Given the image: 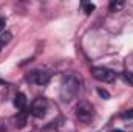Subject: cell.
Wrapping results in <instances>:
<instances>
[{"label": "cell", "mask_w": 133, "mask_h": 132, "mask_svg": "<svg viewBox=\"0 0 133 132\" xmlns=\"http://www.w3.org/2000/svg\"><path fill=\"white\" fill-rule=\"evenodd\" d=\"M110 132H124V131H121V129H115V131H110Z\"/></svg>", "instance_id": "9a60e30c"}, {"label": "cell", "mask_w": 133, "mask_h": 132, "mask_svg": "<svg viewBox=\"0 0 133 132\" xmlns=\"http://www.w3.org/2000/svg\"><path fill=\"white\" fill-rule=\"evenodd\" d=\"M26 81L31 84H37V86H46L50 82V75L42 70H34L31 73H28Z\"/></svg>", "instance_id": "5b68a950"}, {"label": "cell", "mask_w": 133, "mask_h": 132, "mask_svg": "<svg viewBox=\"0 0 133 132\" xmlns=\"http://www.w3.org/2000/svg\"><path fill=\"white\" fill-rule=\"evenodd\" d=\"M76 117L82 123H90L95 118V107H93V104L90 101H87V99L79 101L77 106H76Z\"/></svg>", "instance_id": "7a4b0ae2"}, {"label": "cell", "mask_w": 133, "mask_h": 132, "mask_svg": "<svg viewBox=\"0 0 133 132\" xmlns=\"http://www.w3.org/2000/svg\"><path fill=\"white\" fill-rule=\"evenodd\" d=\"M91 75L101 82H113L116 73L107 67H91Z\"/></svg>", "instance_id": "3957f363"}, {"label": "cell", "mask_w": 133, "mask_h": 132, "mask_svg": "<svg viewBox=\"0 0 133 132\" xmlns=\"http://www.w3.org/2000/svg\"><path fill=\"white\" fill-rule=\"evenodd\" d=\"M124 120H132L133 118V109H130V110H127V112H124L122 115H121Z\"/></svg>", "instance_id": "7c38bea8"}, {"label": "cell", "mask_w": 133, "mask_h": 132, "mask_svg": "<svg viewBox=\"0 0 133 132\" xmlns=\"http://www.w3.org/2000/svg\"><path fill=\"white\" fill-rule=\"evenodd\" d=\"M121 76H122V79H124V81H125L127 84L133 86V75L130 73V71H124V73H122Z\"/></svg>", "instance_id": "30bf717a"}, {"label": "cell", "mask_w": 133, "mask_h": 132, "mask_svg": "<svg viewBox=\"0 0 133 132\" xmlns=\"http://www.w3.org/2000/svg\"><path fill=\"white\" fill-rule=\"evenodd\" d=\"M98 93H99L101 98H105V99L110 98V93H108L107 90H104V89H98Z\"/></svg>", "instance_id": "4fadbf2b"}, {"label": "cell", "mask_w": 133, "mask_h": 132, "mask_svg": "<svg viewBox=\"0 0 133 132\" xmlns=\"http://www.w3.org/2000/svg\"><path fill=\"white\" fill-rule=\"evenodd\" d=\"M25 124H26V117H25V113H23V112H20V113L16 117V126H17L19 129H22Z\"/></svg>", "instance_id": "ba28073f"}, {"label": "cell", "mask_w": 133, "mask_h": 132, "mask_svg": "<svg viewBox=\"0 0 133 132\" xmlns=\"http://www.w3.org/2000/svg\"><path fill=\"white\" fill-rule=\"evenodd\" d=\"M11 39H12V34L8 33V31L0 34V51L3 50V47H5L6 44H9V42H11Z\"/></svg>", "instance_id": "52a82bcc"}, {"label": "cell", "mask_w": 133, "mask_h": 132, "mask_svg": "<svg viewBox=\"0 0 133 132\" xmlns=\"http://www.w3.org/2000/svg\"><path fill=\"white\" fill-rule=\"evenodd\" d=\"M79 92H81V79L73 73L64 75L61 81V99L64 103H71L79 95Z\"/></svg>", "instance_id": "6da1fadb"}, {"label": "cell", "mask_w": 133, "mask_h": 132, "mask_svg": "<svg viewBox=\"0 0 133 132\" xmlns=\"http://www.w3.org/2000/svg\"><path fill=\"white\" fill-rule=\"evenodd\" d=\"M14 106H16V109L17 110H25V106H26V97L23 95V93H17L16 95V98H14Z\"/></svg>", "instance_id": "8992f818"}, {"label": "cell", "mask_w": 133, "mask_h": 132, "mask_svg": "<svg viewBox=\"0 0 133 132\" xmlns=\"http://www.w3.org/2000/svg\"><path fill=\"white\" fill-rule=\"evenodd\" d=\"M82 8H84V11L87 14H90L91 11H95V5L93 3H82Z\"/></svg>", "instance_id": "8fae6325"}, {"label": "cell", "mask_w": 133, "mask_h": 132, "mask_svg": "<svg viewBox=\"0 0 133 132\" xmlns=\"http://www.w3.org/2000/svg\"><path fill=\"white\" fill-rule=\"evenodd\" d=\"M46 110H48V101L43 97H39L33 101V104H31V115L33 117L42 118V117H45Z\"/></svg>", "instance_id": "277c9868"}, {"label": "cell", "mask_w": 133, "mask_h": 132, "mask_svg": "<svg viewBox=\"0 0 133 132\" xmlns=\"http://www.w3.org/2000/svg\"><path fill=\"white\" fill-rule=\"evenodd\" d=\"M5 30V19L3 17H0V33Z\"/></svg>", "instance_id": "5bb4252c"}, {"label": "cell", "mask_w": 133, "mask_h": 132, "mask_svg": "<svg viewBox=\"0 0 133 132\" xmlns=\"http://www.w3.org/2000/svg\"><path fill=\"white\" fill-rule=\"evenodd\" d=\"M122 8H124V2H111L110 3V11L111 13H116V11L122 9Z\"/></svg>", "instance_id": "9c48e42d"}]
</instances>
